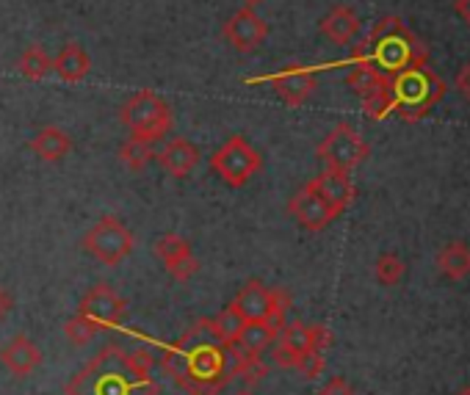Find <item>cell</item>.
Returning a JSON list of instances; mask_svg holds the SVG:
<instances>
[{
    "instance_id": "cell-22",
    "label": "cell",
    "mask_w": 470,
    "mask_h": 395,
    "mask_svg": "<svg viewBox=\"0 0 470 395\" xmlns=\"http://www.w3.org/2000/svg\"><path fill=\"white\" fill-rule=\"evenodd\" d=\"M321 33L335 45H349L359 33V17L349 6H335L327 17L321 20Z\"/></svg>"
},
{
    "instance_id": "cell-16",
    "label": "cell",
    "mask_w": 470,
    "mask_h": 395,
    "mask_svg": "<svg viewBox=\"0 0 470 395\" xmlns=\"http://www.w3.org/2000/svg\"><path fill=\"white\" fill-rule=\"evenodd\" d=\"M324 202H327L338 215L351 205L354 199V183L349 171H338V169H324L318 177H313L307 183Z\"/></svg>"
},
{
    "instance_id": "cell-31",
    "label": "cell",
    "mask_w": 470,
    "mask_h": 395,
    "mask_svg": "<svg viewBox=\"0 0 470 395\" xmlns=\"http://www.w3.org/2000/svg\"><path fill=\"white\" fill-rule=\"evenodd\" d=\"M297 371L305 376V379H315L321 371H324V354L321 351H307L297 359Z\"/></svg>"
},
{
    "instance_id": "cell-30",
    "label": "cell",
    "mask_w": 470,
    "mask_h": 395,
    "mask_svg": "<svg viewBox=\"0 0 470 395\" xmlns=\"http://www.w3.org/2000/svg\"><path fill=\"white\" fill-rule=\"evenodd\" d=\"M374 274H377L379 285H385V287L399 285L402 276H404V260L399 255H393V251H385V255H379V260L374 266Z\"/></svg>"
},
{
    "instance_id": "cell-12",
    "label": "cell",
    "mask_w": 470,
    "mask_h": 395,
    "mask_svg": "<svg viewBox=\"0 0 470 395\" xmlns=\"http://www.w3.org/2000/svg\"><path fill=\"white\" fill-rule=\"evenodd\" d=\"M222 33H225V40L230 42L233 50H238V53H255L263 45L266 36H269V25L255 14V9H241V12H235L225 22Z\"/></svg>"
},
{
    "instance_id": "cell-28",
    "label": "cell",
    "mask_w": 470,
    "mask_h": 395,
    "mask_svg": "<svg viewBox=\"0 0 470 395\" xmlns=\"http://www.w3.org/2000/svg\"><path fill=\"white\" fill-rule=\"evenodd\" d=\"M97 332H100L97 323H94L92 318L81 315V312L64 323V338H67L72 346H86V343H92V340L97 338Z\"/></svg>"
},
{
    "instance_id": "cell-34",
    "label": "cell",
    "mask_w": 470,
    "mask_h": 395,
    "mask_svg": "<svg viewBox=\"0 0 470 395\" xmlns=\"http://www.w3.org/2000/svg\"><path fill=\"white\" fill-rule=\"evenodd\" d=\"M457 89L470 100V64H465L462 66V72H459V75H457Z\"/></svg>"
},
{
    "instance_id": "cell-17",
    "label": "cell",
    "mask_w": 470,
    "mask_h": 395,
    "mask_svg": "<svg viewBox=\"0 0 470 395\" xmlns=\"http://www.w3.org/2000/svg\"><path fill=\"white\" fill-rule=\"evenodd\" d=\"M42 363V351L40 346H36L31 338L25 335H17L12 338L4 348H0V365H4L12 376L17 379H25L31 376L36 368H40Z\"/></svg>"
},
{
    "instance_id": "cell-11",
    "label": "cell",
    "mask_w": 470,
    "mask_h": 395,
    "mask_svg": "<svg viewBox=\"0 0 470 395\" xmlns=\"http://www.w3.org/2000/svg\"><path fill=\"white\" fill-rule=\"evenodd\" d=\"M125 310H128L125 299L105 282L92 285L78 304V312L92 318L97 327H117V323L125 318Z\"/></svg>"
},
{
    "instance_id": "cell-21",
    "label": "cell",
    "mask_w": 470,
    "mask_h": 395,
    "mask_svg": "<svg viewBox=\"0 0 470 395\" xmlns=\"http://www.w3.org/2000/svg\"><path fill=\"white\" fill-rule=\"evenodd\" d=\"M53 72H56L61 81H67V83H81L89 75V72H92V58L75 42L64 45L61 53L53 58Z\"/></svg>"
},
{
    "instance_id": "cell-3",
    "label": "cell",
    "mask_w": 470,
    "mask_h": 395,
    "mask_svg": "<svg viewBox=\"0 0 470 395\" xmlns=\"http://www.w3.org/2000/svg\"><path fill=\"white\" fill-rule=\"evenodd\" d=\"M357 61L371 64L382 75L393 78L402 69L421 66L429 61L426 48L415 40V33L399 20V17H385L366 40V45L357 50Z\"/></svg>"
},
{
    "instance_id": "cell-8",
    "label": "cell",
    "mask_w": 470,
    "mask_h": 395,
    "mask_svg": "<svg viewBox=\"0 0 470 395\" xmlns=\"http://www.w3.org/2000/svg\"><path fill=\"white\" fill-rule=\"evenodd\" d=\"M233 304L244 315V320H274L282 327V318L291 299H288L282 287H266L261 279H249L244 282Z\"/></svg>"
},
{
    "instance_id": "cell-33",
    "label": "cell",
    "mask_w": 470,
    "mask_h": 395,
    "mask_svg": "<svg viewBox=\"0 0 470 395\" xmlns=\"http://www.w3.org/2000/svg\"><path fill=\"white\" fill-rule=\"evenodd\" d=\"M12 310H14V296L6 291V287H0V320H4Z\"/></svg>"
},
{
    "instance_id": "cell-29",
    "label": "cell",
    "mask_w": 470,
    "mask_h": 395,
    "mask_svg": "<svg viewBox=\"0 0 470 395\" xmlns=\"http://www.w3.org/2000/svg\"><path fill=\"white\" fill-rule=\"evenodd\" d=\"M266 376V365L261 354H238L235 365H233V379L244 382V384H255Z\"/></svg>"
},
{
    "instance_id": "cell-5",
    "label": "cell",
    "mask_w": 470,
    "mask_h": 395,
    "mask_svg": "<svg viewBox=\"0 0 470 395\" xmlns=\"http://www.w3.org/2000/svg\"><path fill=\"white\" fill-rule=\"evenodd\" d=\"M120 119L130 130V138L158 144L172 130V108L155 92L141 89L125 100V105L120 108Z\"/></svg>"
},
{
    "instance_id": "cell-1",
    "label": "cell",
    "mask_w": 470,
    "mask_h": 395,
    "mask_svg": "<svg viewBox=\"0 0 470 395\" xmlns=\"http://www.w3.org/2000/svg\"><path fill=\"white\" fill-rule=\"evenodd\" d=\"M153 379V356L144 351H125L105 346L67 382V395H158Z\"/></svg>"
},
{
    "instance_id": "cell-18",
    "label": "cell",
    "mask_w": 470,
    "mask_h": 395,
    "mask_svg": "<svg viewBox=\"0 0 470 395\" xmlns=\"http://www.w3.org/2000/svg\"><path fill=\"white\" fill-rule=\"evenodd\" d=\"M279 346H277V365L282 368H297V359L307 351H313V327L302 320H294V323H285L279 327Z\"/></svg>"
},
{
    "instance_id": "cell-2",
    "label": "cell",
    "mask_w": 470,
    "mask_h": 395,
    "mask_svg": "<svg viewBox=\"0 0 470 395\" xmlns=\"http://www.w3.org/2000/svg\"><path fill=\"white\" fill-rule=\"evenodd\" d=\"M164 371L183 384L191 395H216L227 382V363H225V346L210 340H200V329L194 327L186 340L174 346L161 359Z\"/></svg>"
},
{
    "instance_id": "cell-36",
    "label": "cell",
    "mask_w": 470,
    "mask_h": 395,
    "mask_svg": "<svg viewBox=\"0 0 470 395\" xmlns=\"http://www.w3.org/2000/svg\"><path fill=\"white\" fill-rule=\"evenodd\" d=\"M244 9H258L261 4H266V0H241Z\"/></svg>"
},
{
    "instance_id": "cell-23",
    "label": "cell",
    "mask_w": 470,
    "mask_h": 395,
    "mask_svg": "<svg viewBox=\"0 0 470 395\" xmlns=\"http://www.w3.org/2000/svg\"><path fill=\"white\" fill-rule=\"evenodd\" d=\"M244 315L235 310V304L230 302L219 315L216 318H210V320H202V327L208 329V335L216 340V343H222L225 348H230V346H235V340H238V335H241V329H244Z\"/></svg>"
},
{
    "instance_id": "cell-20",
    "label": "cell",
    "mask_w": 470,
    "mask_h": 395,
    "mask_svg": "<svg viewBox=\"0 0 470 395\" xmlns=\"http://www.w3.org/2000/svg\"><path fill=\"white\" fill-rule=\"evenodd\" d=\"M31 153L40 158V161H45V163H58V161H64L69 153H72V138L61 130V127H56V125H48V127H42L40 133H36L33 138H31Z\"/></svg>"
},
{
    "instance_id": "cell-9",
    "label": "cell",
    "mask_w": 470,
    "mask_h": 395,
    "mask_svg": "<svg viewBox=\"0 0 470 395\" xmlns=\"http://www.w3.org/2000/svg\"><path fill=\"white\" fill-rule=\"evenodd\" d=\"M318 158L327 163V169H338V171H351L354 166H359L368 158V144L359 136L351 125H335L324 141L318 144Z\"/></svg>"
},
{
    "instance_id": "cell-10",
    "label": "cell",
    "mask_w": 470,
    "mask_h": 395,
    "mask_svg": "<svg viewBox=\"0 0 470 395\" xmlns=\"http://www.w3.org/2000/svg\"><path fill=\"white\" fill-rule=\"evenodd\" d=\"M349 89L363 100L366 114L371 119H385L387 114H393L390 108V78L382 75L379 69H374L371 64L359 61L351 75H349Z\"/></svg>"
},
{
    "instance_id": "cell-4",
    "label": "cell",
    "mask_w": 470,
    "mask_h": 395,
    "mask_svg": "<svg viewBox=\"0 0 470 395\" xmlns=\"http://www.w3.org/2000/svg\"><path fill=\"white\" fill-rule=\"evenodd\" d=\"M446 97V83L426 64L402 69L390 78V108L402 119H423Z\"/></svg>"
},
{
    "instance_id": "cell-15",
    "label": "cell",
    "mask_w": 470,
    "mask_h": 395,
    "mask_svg": "<svg viewBox=\"0 0 470 395\" xmlns=\"http://www.w3.org/2000/svg\"><path fill=\"white\" fill-rule=\"evenodd\" d=\"M269 83L274 86L277 97L285 102V105H302L313 97L315 92V72L307 69V66H285L279 69L277 75L269 78Z\"/></svg>"
},
{
    "instance_id": "cell-6",
    "label": "cell",
    "mask_w": 470,
    "mask_h": 395,
    "mask_svg": "<svg viewBox=\"0 0 470 395\" xmlns=\"http://www.w3.org/2000/svg\"><path fill=\"white\" fill-rule=\"evenodd\" d=\"M210 169L225 186L241 189L263 169V158L244 136H230L222 147L210 155Z\"/></svg>"
},
{
    "instance_id": "cell-37",
    "label": "cell",
    "mask_w": 470,
    "mask_h": 395,
    "mask_svg": "<svg viewBox=\"0 0 470 395\" xmlns=\"http://www.w3.org/2000/svg\"><path fill=\"white\" fill-rule=\"evenodd\" d=\"M238 395H252V392H249V390H244V392H238Z\"/></svg>"
},
{
    "instance_id": "cell-27",
    "label": "cell",
    "mask_w": 470,
    "mask_h": 395,
    "mask_svg": "<svg viewBox=\"0 0 470 395\" xmlns=\"http://www.w3.org/2000/svg\"><path fill=\"white\" fill-rule=\"evenodd\" d=\"M120 158L130 171H144L155 161V153H153V144L138 141V138H128L120 147Z\"/></svg>"
},
{
    "instance_id": "cell-25",
    "label": "cell",
    "mask_w": 470,
    "mask_h": 395,
    "mask_svg": "<svg viewBox=\"0 0 470 395\" xmlns=\"http://www.w3.org/2000/svg\"><path fill=\"white\" fill-rule=\"evenodd\" d=\"M438 268L448 276V279H462L470 274V246L462 241H454L448 246L440 249L438 255Z\"/></svg>"
},
{
    "instance_id": "cell-7",
    "label": "cell",
    "mask_w": 470,
    "mask_h": 395,
    "mask_svg": "<svg viewBox=\"0 0 470 395\" xmlns=\"http://www.w3.org/2000/svg\"><path fill=\"white\" fill-rule=\"evenodd\" d=\"M84 249L94 260H100L102 266H120L122 260L130 258L133 251V235L130 230L114 219V215H105L100 219L86 235H84Z\"/></svg>"
},
{
    "instance_id": "cell-24",
    "label": "cell",
    "mask_w": 470,
    "mask_h": 395,
    "mask_svg": "<svg viewBox=\"0 0 470 395\" xmlns=\"http://www.w3.org/2000/svg\"><path fill=\"white\" fill-rule=\"evenodd\" d=\"M277 332L279 323L274 320H246L235 346L241 348V354H261L277 340Z\"/></svg>"
},
{
    "instance_id": "cell-35",
    "label": "cell",
    "mask_w": 470,
    "mask_h": 395,
    "mask_svg": "<svg viewBox=\"0 0 470 395\" xmlns=\"http://www.w3.org/2000/svg\"><path fill=\"white\" fill-rule=\"evenodd\" d=\"M454 9H457V14L470 25V0H457V6H454Z\"/></svg>"
},
{
    "instance_id": "cell-14",
    "label": "cell",
    "mask_w": 470,
    "mask_h": 395,
    "mask_svg": "<svg viewBox=\"0 0 470 395\" xmlns=\"http://www.w3.org/2000/svg\"><path fill=\"white\" fill-rule=\"evenodd\" d=\"M288 213L294 215V219L310 230V233H321V230H327L335 219H338V213L324 202L310 186H305L302 191H297L291 197V202H288Z\"/></svg>"
},
{
    "instance_id": "cell-13",
    "label": "cell",
    "mask_w": 470,
    "mask_h": 395,
    "mask_svg": "<svg viewBox=\"0 0 470 395\" xmlns=\"http://www.w3.org/2000/svg\"><path fill=\"white\" fill-rule=\"evenodd\" d=\"M153 251L164 260L166 271L177 279V282H189L197 271H200V263L191 251V243L186 238H180L174 233H166L161 238H155L153 243Z\"/></svg>"
},
{
    "instance_id": "cell-32",
    "label": "cell",
    "mask_w": 470,
    "mask_h": 395,
    "mask_svg": "<svg viewBox=\"0 0 470 395\" xmlns=\"http://www.w3.org/2000/svg\"><path fill=\"white\" fill-rule=\"evenodd\" d=\"M318 395H354V390H351V384L346 379L335 376V379H330L327 384L318 390Z\"/></svg>"
},
{
    "instance_id": "cell-19",
    "label": "cell",
    "mask_w": 470,
    "mask_h": 395,
    "mask_svg": "<svg viewBox=\"0 0 470 395\" xmlns=\"http://www.w3.org/2000/svg\"><path fill=\"white\" fill-rule=\"evenodd\" d=\"M158 163L166 174L177 177V180H183L189 177L197 163H200V150H197V144H191L189 138H172L166 147L158 153Z\"/></svg>"
},
{
    "instance_id": "cell-26",
    "label": "cell",
    "mask_w": 470,
    "mask_h": 395,
    "mask_svg": "<svg viewBox=\"0 0 470 395\" xmlns=\"http://www.w3.org/2000/svg\"><path fill=\"white\" fill-rule=\"evenodd\" d=\"M17 69H20V75L25 78V81H45L50 72H53V58L40 48V45H33V48H28L22 56H20V61H17Z\"/></svg>"
}]
</instances>
